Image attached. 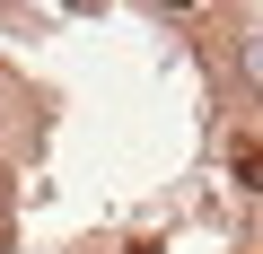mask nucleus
Returning <instances> with one entry per match:
<instances>
[{"label": "nucleus", "mask_w": 263, "mask_h": 254, "mask_svg": "<svg viewBox=\"0 0 263 254\" xmlns=\"http://www.w3.org/2000/svg\"><path fill=\"white\" fill-rule=\"evenodd\" d=\"M105 254H158V245H105Z\"/></svg>", "instance_id": "obj_2"}, {"label": "nucleus", "mask_w": 263, "mask_h": 254, "mask_svg": "<svg viewBox=\"0 0 263 254\" xmlns=\"http://www.w3.org/2000/svg\"><path fill=\"white\" fill-rule=\"evenodd\" d=\"M228 175H237L246 193H263V141H254V132H237V141H228Z\"/></svg>", "instance_id": "obj_1"}]
</instances>
